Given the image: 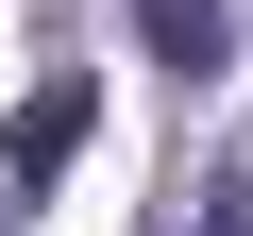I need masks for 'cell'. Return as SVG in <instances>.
<instances>
[{
  "label": "cell",
  "mask_w": 253,
  "mask_h": 236,
  "mask_svg": "<svg viewBox=\"0 0 253 236\" xmlns=\"http://www.w3.org/2000/svg\"><path fill=\"white\" fill-rule=\"evenodd\" d=\"M186 236H253V169H219V186L186 202Z\"/></svg>",
  "instance_id": "cell-3"
},
{
  "label": "cell",
  "mask_w": 253,
  "mask_h": 236,
  "mask_svg": "<svg viewBox=\"0 0 253 236\" xmlns=\"http://www.w3.org/2000/svg\"><path fill=\"white\" fill-rule=\"evenodd\" d=\"M68 152H84V84H68V68H51V84H34V101H17V169H34V186H51V169H68Z\"/></svg>",
  "instance_id": "cell-1"
},
{
  "label": "cell",
  "mask_w": 253,
  "mask_h": 236,
  "mask_svg": "<svg viewBox=\"0 0 253 236\" xmlns=\"http://www.w3.org/2000/svg\"><path fill=\"white\" fill-rule=\"evenodd\" d=\"M135 34H152L169 68H219V51H236V17H219V0H135Z\"/></svg>",
  "instance_id": "cell-2"
}]
</instances>
